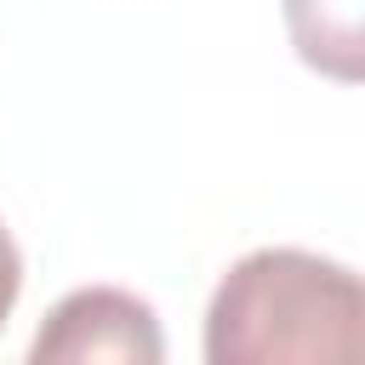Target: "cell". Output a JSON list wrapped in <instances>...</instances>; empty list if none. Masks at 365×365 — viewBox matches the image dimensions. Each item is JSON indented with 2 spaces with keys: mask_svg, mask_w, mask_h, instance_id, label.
<instances>
[{
  "mask_svg": "<svg viewBox=\"0 0 365 365\" xmlns=\"http://www.w3.org/2000/svg\"><path fill=\"white\" fill-rule=\"evenodd\" d=\"M365 348V285L354 268L262 245L240 257L205 308V359L211 365H314L359 359Z\"/></svg>",
  "mask_w": 365,
  "mask_h": 365,
  "instance_id": "obj_1",
  "label": "cell"
},
{
  "mask_svg": "<svg viewBox=\"0 0 365 365\" xmlns=\"http://www.w3.org/2000/svg\"><path fill=\"white\" fill-rule=\"evenodd\" d=\"M34 365H97V359H120V365H160L165 359V336L154 308L137 291L120 285H80L68 291L46 325L29 342Z\"/></svg>",
  "mask_w": 365,
  "mask_h": 365,
  "instance_id": "obj_2",
  "label": "cell"
},
{
  "mask_svg": "<svg viewBox=\"0 0 365 365\" xmlns=\"http://www.w3.org/2000/svg\"><path fill=\"white\" fill-rule=\"evenodd\" d=\"M359 6L365 0H285V29L291 46L308 68H319L325 80L354 86L365 74V29H359Z\"/></svg>",
  "mask_w": 365,
  "mask_h": 365,
  "instance_id": "obj_3",
  "label": "cell"
},
{
  "mask_svg": "<svg viewBox=\"0 0 365 365\" xmlns=\"http://www.w3.org/2000/svg\"><path fill=\"white\" fill-rule=\"evenodd\" d=\"M17 291H23V257H17V240H11V234H6V222H0V325L11 319Z\"/></svg>",
  "mask_w": 365,
  "mask_h": 365,
  "instance_id": "obj_4",
  "label": "cell"
}]
</instances>
